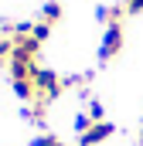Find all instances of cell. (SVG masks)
Wrapping results in <instances>:
<instances>
[{
  "mask_svg": "<svg viewBox=\"0 0 143 146\" xmlns=\"http://www.w3.org/2000/svg\"><path fill=\"white\" fill-rule=\"evenodd\" d=\"M34 88H37V99H34V102H44V106H48V102H55V99L65 92L61 78L51 72V68H41V65L34 68Z\"/></svg>",
  "mask_w": 143,
  "mask_h": 146,
  "instance_id": "6da1fadb",
  "label": "cell"
},
{
  "mask_svg": "<svg viewBox=\"0 0 143 146\" xmlns=\"http://www.w3.org/2000/svg\"><path fill=\"white\" fill-rule=\"evenodd\" d=\"M119 48H123V24H109L102 34V44H99V61H112Z\"/></svg>",
  "mask_w": 143,
  "mask_h": 146,
  "instance_id": "7a4b0ae2",
  "label": "cell"
},
{
  "mask_svg": "<svg viewBox=\"0 0 143 146\" xmlns=\"http://www.w3.org/2000/svg\"><path fill=\"white\" fill-rule=\"evenodd\" d=\"M112 133H116V129H112V122H106V119H102V122H92V129L78 136V146H99V143H106Z\"/></svg>",
  "mask_w": 143,
  "mask_h": 146,
  "instance_id": "3957f363",
  "label": "cell"
},
{
  "mask_svg": "<svg viewBox=\"0 0 143 146\" xmlns=\"http://www.w3.org/2000/svg\"><path fill=\"white\" fill-rule=\"evenodd\" d=\"M14 92H17V99H24V102H34V99H37L34 78H17V82H14Z\"/></svg>",
  "mask_w": 143,
  "mask_h": 146,
  "instance_id": "277c9868",
  "label": "cell"
},
{
  "mask_svg": "<svg viewBox=\"0 0 143 146\" xmlns=\"http://www.w3.org/2000/svg\"><path fill=\"white\" fill-rule=\"evenodd\" d=\"M58 17H61V3H58V0H48V3L41 7V21H44V24H55Z\"/></svg>",
  "mask_w": 143,
  "mask_h": 146,
  "instance_id": "5b68a950",
  "label": "cell"
},
{
  "mask_svg": "<svg viewBox=\"0 0 143 146\" xmlns=\"http://www.w3.org/2000/svg\"><path fill=\"white\" fill-rule=\"evenodd\" d=\"M89 129H92V115H89V112H78V115H75V133L82 136V133H89Z\"/></svg>",
  "mask_w": 143,
  "mask_h": 146,
  "instance_id": "8992f818",
  "label": "cell"
},
{
  "mask_svg": "<svg viewBox=\"0 0 143 146\" xmlns=\"http://www.w3.org/2000/svg\"><path fill=\"white\" fill-rule=\"evenodd\" d=\"M48 34H51V24H44V21H37L34 31H31V37H34V41H41V44L48 41Z\"/></svg>",
  "mask_w": 143,
  "mask_h": 146,
  "instance_id": "52a82bcc",
  "label": "cell"
},
{
  "mask_svg": "<svg viewBox=\"0 0 143 146\" xmlns=\"http://www.w3.org/2000/svg\"><path fill=\"white\" fill-rule=\"evenodd\" d=\"M31 146H65L58 136H51V133H41V136H34V143Z\"/></svg>",
  "mask_w": 143,
  "mask_h": 146,
  "instance_id": "ba28073f",
  "label": "cell"
},
{
  "mask_svg": "<svg viewBox=\"0 0 143 146\" xmlns=\"http://www.w3.org/2000/svg\"><path fill=\"white\" fill-rule=\"evenodd\" d=\"M89 115H92V122H102V115H106L102 102H89Z\"/></svg>",
  "mask_w": 143,
  "mask_h": 146,
  "instance_id": "9c48e42d",
  "label": "cell"
},
{
  "mask_svg": "<svg viewBox=\"0 0 143 146\" xmlns=\"http://www.w3.org/2000/svg\"><path fill=\"white\" fill-rule=\"evenodd\" d=\"M126 14H143V0H123Z\"/></svg>",
  "mask_w": 143,
  "mask_h": 146,
  "instance_id": "30bf717a",
  "label": "cell"
},
{
  "mask_svg": "<svg viewBox=\"0 0 143 146\" xmlns=\"http://www.w3.org/2000/svg\"><path fill=\"white\" fill-rule=\"evenodd\" d=\"M140 146H143V129H140Z\"/></svg>",
  "mask_w": 143,
  "mask_h": 146,
  "instance_id": "8fae6325",
  "label": "cell"
}]
</instances>
